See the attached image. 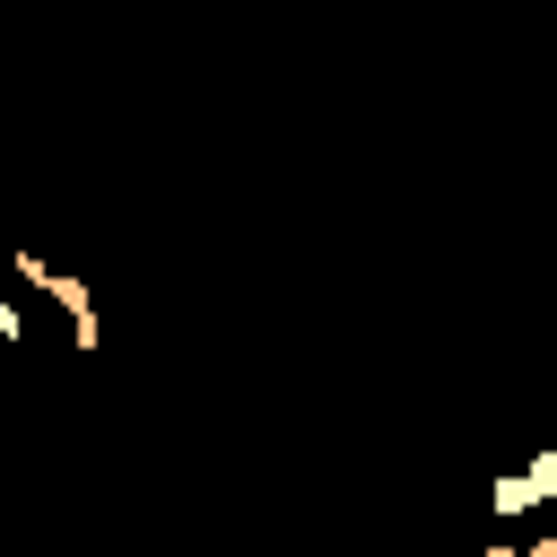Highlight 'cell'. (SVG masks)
<instances>
[{"instance_id": "1", "label": "cell", "mask_w": 557, "mask_h": 557, "mask_svg": "<svg viewBox=\"0 0 557 557\" xmlns=\"http://www.w3.org/2000/svg\"><path fill=\"white\" fill-rule=\"evenodd\" d=\"M9 270H17V287H35L44 305H61V313H70V348H104V313H96V287H87V278L52 270L35 244H9Z\"/></svg>"}, {"instance_id": "2", "label": "cell", "mask_w": 557, "mask_h": 557, "mask_svg": "<svg viewBox=\"0 0 557 557\" xmlns=\"http://www.w3.org/2000/svg\"><path fill=\"white\" fill-rule=\"evenodd\" d=\"M487 513H505V522H513V513H540V487H531L522 470H496V479H487Z\"/></svg>"}, {"instance_id": "3", "label": "cell", "mask_w": 557, "mask_h": 557, "mask_svg": "<svg viewBox=\"0 0 557 557\" xmlns=\"http://www.w3.org/2000/svg\"><path fill=\"white\" fill-rule=\"evenodd\" d=\"M522 479L540 487V505H557V444H540V453L522 461Z\"/></svg>"}, {"instance_id": "4", "label": "cell", "mask_w": 557, "mask_h": 557, "mask_svg": "<svg viewBox=\"0 0 557 557\" xmlns=\"http://www.w3.org/2000/svg\"><path fill=\"white\" fill-rule=\"evenodd\" d=\"M0 348H26V305L0 296Z\"/></svg>"}]
</instances>
